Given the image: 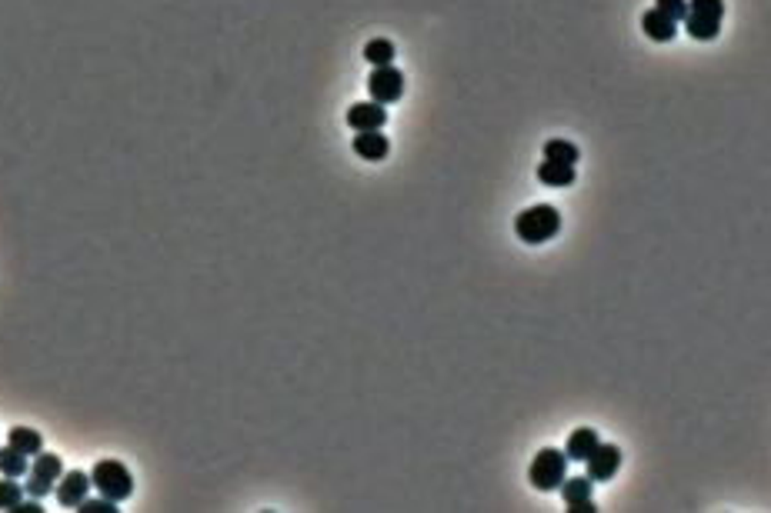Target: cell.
<instances>
[{
	"label": "cell",
	"mask_w": 771,
	"mask_h": 513,
	"mask_svg": "<svg viewBox=\"0 0 771 513\" xmlns=\"http://www.w3.org/2000/svg\"><path fill=\"white\" fill-rule=\"evenodd\" d=\"M561 230V213L551 207V204H534L528 211L518 213L515 220V234H518L524 244H548Z\"/></svg>",
	"instance_id": "obj_1"
},
{
	"label": "cell",
	"mask_w": 771,
	"mask_h": 513,
	"mask_svg": "<svg viewBox=\"0 0 771 513\" xmlns=\"http://www.w3.org/2000/svg\"><path fill=\"white\" fill-rule=\"evenodd\" d=\"M91 487H97V493L107 501L124 503L134 497V477L120 461H101L91 470Z\"/></svg>",
	"instance_id": "obj_2"
},
{
	"label": "cell",
	"mask_w": 771,
	"mask_h": 513,
	"mask_svg": "<svg viewBox=\"0 0 771 513\" xmlns=\"http://www.w3.org/2000/svg\"><path fill=\"white\" fill-rule=\"evenodd\" d=\"M721 17L725 0H688V13L681 24L692 40H715L721 34Z\"/></svg>",
	"instance_id": "obj_3"
},
{
	"label": "cell",
	"mask_w": 771,
	"mask_h": 513,
	"mask_svg": "<svg viewBox=\"0 0 771 513\" xmlns=\"http://www.w3.org/2000/svg\"><path fill=\"white\" fill-rule=\"evenodd\" d=\"M568 457L561 453L558 447H545L534 453L532 467H528V480H532L534 490H541V493H551V490L561 487V480L568 477Z\"/></svg>",
	"instance_id": "obj_4"
},
{
	"label": "cell",
	"mask_w": 771,
	"mask_h": 513,
	"mask_svg": "<svg viewBox=\"0 0 771 513\" xmlns=\"http://www.w3.org/2000/svg\"><path fill=\"white\" fill-rule=\"evenodd\" d=\"M61 474H64V461H61L57 453L40 450L37 457H34V463H30V470H27L24 490L30 493V497H37V501H40V497L53 493L57 480H61Z\"/></svg>",
	"instance_id": "obj_5"
},
{
	"label": "cell",
	"mask_w": 771,
	"mask_h": 513,
	"mask_svg": "<svg viewBox=\"0 0 771 513\" xmlns=\"http://www.w3.org/2000/svg\"><path fill=\"white\" fill-rule=\"evenodd\" d=\"M368 93H371L374 104H394L404 93V74L398 67H374L371 77H368Z\"/></svg>",
	"instance_id": "obj_6"
},
{
	"label": "cell",
	"mask_w": 771,
	"mask_h": 513,
	"mask_svg": "<svg viewBox=\"0 0 771 513\" xmlns=\"http://www.w3.org/2000/svg\"><path fill=\"white\" fill-rule=\"evenodd\" d=\"M588 463V480L591 484H605V480H614L618 474V467H621V450L614 447V444H598V447L591 450L585 457Z\"/></svg>",
	"instance_id": "obj_7"
},
{
	"label": "cell",
	"mask_w": 771,
	"mask_h": 513,
	"mask_svg": "<svg viewBox=\"0 0 771 513\" xmlns=\"http://www.w3.org/2000/svg\"><path fill=\"white\" fill-rule=\"evenodd\" d=\"M87 490H91V474H80V470H64L61 480H57V503L61 507H70V510H77L80 501L87 497Z\"/></svg>",
	"instance_id": "obj_8"
},
{
	"label": "cell",
	"mask_w": 771,
	"mask_h": 513,
	"mask_svg": "<svg viewBox=\"0 0 771 513\" xmlns=\"http://www.w3.org/2000/svg\"><path fill=\"white\" fill-rule=\"evenodd\" d=\"M387 124V110L385 104H374V100H361V104H351L347 110V127L351 131H381Z\"/></svg>",
	"instance_id": "obj_9"
},
{
	"label": "cell",
	"mask_w": 771,
	"mask_h": 513,
	"mask_svg": "<svg viewBox=\"0 0 771 513\" xmlns=\"http://www.w3.org/2000/svg\"><path fill=\"white\" fill-rule=\"evenodd\" d=\"M601 444V437L595 427H578L572 437H568V447H564V457L574 463H585V457L591 453V450L598 447Z\"/></svg>",
	"instance_id": "obj_10"
},
{
	"label": "cell",
	"mask_w": 771,
	"mask_h": 513,
	"mask_svg": "<svg viewBox=\"0 0 771 513\" xmlns=\"http://www.w3.org/2000/svg\"><path fill=\"white\" fill-rule=\"evenodd\" d=\"M354 154H358L361 160H385L387 157V150H391V144H387V137L385 133H377V131H364V133H354Z\"/></svg>",
	"instance_id": "obj_11"
},
{
	"label": "cell",
	"mask_w": 771,
	"mask_h": 513,
	"mask_svg": "<svg viewBox=\"0 0 771 513\" xmlns=\"http://www.w3.org/2000/svg\"><path fill=\"white\" fill-rule=\"evenodd\" d=\"M641 30L648 34V40H654V44H668V40L678 34V24L675 20H668L665 13L661 11H648L645 17H641Z\"/></svg>",
	"instance_id": "obj_12"
},
{
	"label": "cell",
	"mask_w": 771,
	"mask_h": 513,
	"mask_svg": "<svg viewBox=\"0 0 771 513\" xmlns=\"http://www.w3.org/2000/svg\"><path fill=\"white\" fill-rule=\"evenodd\" d=\"M538 180H541L545 187H572L574 184V164L541 160V164H538Z\"/></svg>",
	"instance_id": "obj_13"
},
{
	"label": "cell",
	"mask_w": 771,
	"mask_h": 513,
	"mask_svg": "<svg viewBox=\"0 0 771 513\" xmlns=\"http://www.w3.org/2000/svg\"><path fill=\"white\" fill-rule=\"evenodd\" d=\"M7 444L13 450H20L24 457H37L40 450H44V437L34 430V427H11L7 430Z\"/></svg>",
	"instance_id": "obj_14"
},
{
	"label": "cell",
	"mask_w": 771,
	"mask_h": 513,
	"mask_svg": "<svg viewBox=\"0 0 771 513\" xmlns=\"http://www.w3.org/2000/svg\"><path fill=\"white\" fill-rule=\"evenodd\" d=\"M394 44L387 37H377V40H368V47H364V60L371 67H387L394 64Z\"/></svg>",
	"instance_id": "obj_15"
},
{
	"label": "cell",
	"mask_w": 771,
	"mask_h": 513,
	"mask_svg": "<svg viewBox=\"0 0 771 513\" xmlns=\"http://www.w3.org/2000/svg\"><path fill=\"white\" fill-rule=\"evenodd\" d=\"M591 487H595V484H591L588 477H564L558 490H561V497H564V503L572 507V503L588 501V497H591Z\"/></svg>",
	"instance_id": "obj_16"
},
{
	"label": "cell",
	"mask_w": 771,
	"mask_h": 513,
	"mask_svg": "<svg viewBox=\"0 0 771 513\" xmlns=\"http://www.w3.org/2000/svg\"><path fill=\"white\" fill-rule=\"evenodd\" d=\"M27 470H30V467H27V457L20 453V450H13L11 444L0 447V474L17 477V480H20V477H27Z\"/></svg>",
	"instance_id": "obj_17"
},
{
	"label": "cell",
	"mask_w": 771,
	"mask_h": 513,
	"mask_svg": "<svg viewBox=\"0 0 771 513\" xmlns=\"http://www.w3.org/2000/svg\"><path fill=\"white\" fill-rule=\"evenodd\" d=\"M545 160H558V164H578V160H581V150H578L572 140H561V137H555V140H548V144H545Z\"/></svg>",
	"instance_id": "obj_18"
},
{
	"label": "cell",
	"mask_w": 771,
	"mask_h": 513,
	"mask_svg": "<svg viewBox=\"0 0 771 513\" xmlns=\"http://www.w3.org/2000/svg\"><path fill=\"white\" fill-rule=\"evenodd\" d=\"M20 501H24V487L17 484V477L0 480V510H13Z\"/></svg>",
	"instance_id": "obj_19"
},
{
	"label": "cell",
	"mask_w": 771,
	"mask_h": 513,
	"mask_svg": "<svg viewBox=\"0 0 771 513\" xmlns=\"http://www.w3.org/2000/svg\"><path fill=\"white\" fill-rule=\"evenodd\" d=\"M654 11H661L668 20L681 24V20H685V13H688V0H654Z\"/></svg>",
	"instance_id": "obj_20"
},
{
	"label": "cell",
	"mask_w": 771,
	"mask_h": 513,
	"mask_svg": "<svg viewBox=\"0 0 771 513\" xmlns=\"http://www.w3.org/2000/svg\"><path fill=\"white\" fill-rule=\"evenodd\" d=\"M77 513H118V503L114 501H107V497H97V501H80Z\"/></svg>",
	"instance_id": "obj_21"
},
{
	"label": "cell",
	"mask_w": 771,
	"mask_h": 513,
	"mask_svg": "<svg viewBox=\"0 0 771 513\" xmlns=\"http://www.w3.org/2000/svg\"><path fill=\"white\" fill-rule=\"evenodd\" d=\"M11 513H44V507L37 503V497H30V501H20L17 507H13Z\"/></svg>",
	"instance_id": "obj_22"
},
{
	"label": "cell",
	"mask_w": 771,
	"mask_h": 513,
	"mask_svg": "<svg viewBox=\"0 0 771 513\" xmlns=\"http://www.w3.org/2000/svg\"><path fill=\"white\" fill-rule=\"evenodd\" d=\"M595 510H598V507H595V497H588V501L572 503V507H568V513H595Z\"/></svg>",
	"instance_id": "obj_23"
}]
</instances>
